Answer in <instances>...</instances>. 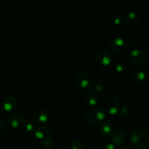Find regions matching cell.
<instances>
[{
  "mask_svg": "<svg viewBox=\"0 0 149 149\" xmlns=\"http://www.w3.org/2000/svg\"><path fill=\"white\" fill-rule=\"evenodd\" d=\"M42 144L46 147L47 148L51 149L54 147L55 146V142H54V140L52 138H47V139L45 140V141H42Z\"/></svg>",
  "mask_w": 149,
  "mask_h": 149,
  "instance_id": "44dd1931",
  "label": "cell"
},
{
  "mask_svg": "<svg viewBox=\"0 0 149 149\" xmlns=\"http://www.w3.org/2000/svg\"><path fill=\"white\" fill-rule=\"evenodd\" d=\"M35 149H47V148H36Z\"/></svg>",
  "mask_w": 149,
  "mask_h": 149,
  "instance_id": "4316f807",
  "label": "cell"
},
{
  "mask_svg": "<svg viewBox=\"0 0 149 149\" xmlns=\"http://www.w3.org/2000/svg\"><path fill=\"white\" fill-rule=\"evenodd\" d=\"M112 61V56L107 50H101L97 53V61L102 66H108L111 64Z\"/></svg>",
  "mask_w": 149,
  "mask_h": 149,
  "instance_id": "7c38bea8",
  "label": "cell"
},
{
  "mask_svg": "<svg viewBox=\"0 0 149 149\" xmlns=\"http://www.w3.org/2000/svg\"><path fill=\"white\" fill-rule=\"evenodd\" d=\"M113 21L114 23V24L117 25V26H120L124 22V17H122V15H116L113 17Z\"/></svg>",
  "mask_w": 149,
  "mask_h": 149,
  "instance_id": "603a6c76",
  "label": "cell"
},
{
  "mask_svg": "<svg viewBox=\"0 0 149 149\" xmlns=\"http://www.w3.org/2000/svg\"><path fill=\"white\" fill-rule=\"evenodd\" d=\"M94 89L95 91L97 92V93H103L106 90V85L103 81H97L94 85Z\"/></svg>",
  "mask_w": 149,
  "mask_h": 149,
  "instance_id": "ac0fdd59",
  "label": "cell"
},
{
  "mask_svg": "<svg viewBox=\"0 0 149 149\" xmlns=\"http://www.w3.org/2000/svg\"><path fill=\"white\" fill-rule=\"evenodd\" d=\"M7 132V127L3 122H0V135H4Z\"/></svg>",
  "mask_w": 149,
  "mask_h": 149,
  "instance_id": "cb8c5ba5",
  "label": "cell"
},
{
  "mask_svg": "<svg viewBox=\"0 0 149 149\" xmlns=\"http://www.w3.org/2000/svg\"><path fill=\"white\" fill-rule=\"evenodd\" d=\"M51 149H58V148H51Z\"/></svg>",
  "mask_w": 149,
  "mask_h": 149,
  "instance_id": "83f0119b",
  "label": "cell"
},
{
  "mask_svg": "<svg viewBox=\"0 0 149 149\" xmlns=\"http://www.w3.org/2000/svg\"><path fill=\"white\" fill-rule=\"evenodd\" d=\"M105 113L115 116L120 110V103L116 95L109 94L104 97L103 101V109Z\"/></svg>",
  "mask_w": 149,
  "mask_h": 149,
  "instance_id": "3957f363",
  "label": "cell"
},
{
  "mask_svg": "<svg viewBox=\"0 0 149 149\" xmlns=\"http://www.w3.org/2000/svg\"><path fill=\"white\" fill-rule=\"evenodd\" d=\"M130 60L135 65H141L146 63V55L141 49H133L130 53Z\"/></svg>",
  "mask_w": 149,
  "mask_h": 149,
  "instance_id": "ba28073f",
  "label": "cell"
},
{
  "mask_svg": "<svg viewBox=\"0 0 149 149\" xmlns=\"http://www.w3.org/2000/svg\"><path fill=\"white\" fill-rule=\"evenodd\" d=\"M94 79L90 72L87 71H81L77 74L76 84L83 90H90L93 86Z\"/></svg>",
  "mask_w": 149,
  "mask_h": 149,
  "instance_id": "277c9868",
  "label": "cell"
},
{
  "mask_svg": "<svg viewBox=\"0 0 149 149\" xmlns=\"http://www.w3.org/2000/svg\"><path fill=\"white\" fill-rule=\"evenodd\" d=\"M127 47L126 42L122 38L113 39L110 43V49L116 54H121L125 52Z\"/></svg>",
  "mask_w": 149,
  "mask_h": 149,
  "instance_id": "8992f818",
  "label": "cell"
},
{
  "mask_svg": "<svg viewBox=\"0 0 149 149\" xmlns=\"http://www.w3.org/2000/svg\"><path fill=\"white\" fill-rule=\"evenodd\" d=\"M116 126H117V122L116 120L109 119V120L105 121L100 124L99 132L104 138H109V137L112 136Z\"/></svg>",
  "mask_w": 149,
  "mask_h": 149,
  "instance_id": "5b68a950",
  "label": "cell"
},
{
  "mask_svg": "<svg viewBox=\"0 0 149 149\" xmlns=\"http://www.w3.org/2000/svg\"><path fill=\"white\" fill-rule=\"evenodd\" d=\"M22 130L25 133H31L34 130L33 125L31 122H27V123L24 124L23 125V127H22Z\"/></svg>",
  "mask_w": 149,
  "mask_h": 149,
  "instance_id": "d6986e66",
  "label": "cell"
},
{
  "mask_svg": "<svg viewBox=\"0 0 149 149\" xmlns=\"http://www.w3.org/2000/svg\"><path fill=\"white\" fill-rule=\"evenodd\" d=\"M119 149H132V148H131V147H130V146H123Z\"/></svg>",
  "mask_w": 149,
  "mask_h": 149,
  "instance_id": "484cf974",
  "label": "cell"
},
{
  "mask_svg": "<svg viewBox=\"0 0 149 149\" xmlns=\"http://www.w3.org/2000/svg\"><path fill=\"white\" fill-rule=\"evenodd\" d=\"M71 149H84V146L81 142L79 141H74L71 143Z\"/></svg>",
  "mask_w": 149,
  "mask_h": 149,
  "instance_id": "7402d4cb",
  "label": "cell"
},
{
  "mask_svg": "<svg viewBox=\"0 0 149 149\" xmlns=\"http://www.w3.org/2000/svg\"><path fill=\"white\" fill-rule=\"evenodd\" d=\"M140 20H141V17H140L139 14L138 13L131 12L126 17L125 24L129 28H135L139 24Z\"/></svg>",
  "mask_w": 149,
  "mask_h": 149,
  "instance_id": "4fadbf2b",
  "label": "cell"
},
{
  "mask_svg": "<svg viewBox=\"0 0 149 149\" xmlns=\"http://www.w3.org/2000/svg\"><path fill=\"white\" fill-rule=\"evenodd\" d=\"M103 149H116L115 145L112 143H107L103 146Z\"/></svg>",
  "mask_w": 149,
  "mask_h": 149,
  "instance_id": "d4e9b609",
  "label": "cell"
},
{
  "mask_svg": "<svg viewBox=\"0 0 149 149\" xmlns=\"http://www.w3.org/2000/svg\"><path fill=\"white\" fill-rule=\"evenodd\" d=\"M127 138V133L123 130H119L116 132H113L112 135V143L115 146H121L125 142Z\"/></svg>",
  "mask_w": 149,
  "mask_h": 149,
  "instance_id": "5bb4252c",
  "label": "cell"
},
{
  "mask_svg": "<svg viewBox=\"0 0 149 149\" xmlns=\"http://www.w3.org/2000/svg\"><path fill=\"white\" fill-rule=\"evenodd\" d=\"M3 109L6 111H13L17 109L18 106L17 99L14 96H7L3 100Z\"/></svg>",
  "mask_w": 149,
  "mask_h": 149,
  "instance_id": "8fae6325",
  "label": "cell"
},
{
  "mask_svg": "<svg viewBox=\"0 0 149 149\" xmlns=\"http://www.w3.org/2000/svg\"><path fill=\"white\" fill-rule=\"evenodd\" d=\"M106 113L103 110L97 106H91L84 112V120L91 126L100 125L104 121Z\"/></svg>",
  "mask_w": 149,
  "mask_h": 149,
  "instance_id": "6da1fadb",
  "label": "cell"
},
{
  "mask_svg": "<svg viewBox=\"0 0 149 149\" xmlns=\"http://www.w3.org/2000/svg\"><path fill=\"white\" fill-rule=\"evenodd\" d=\"M32 119L36 123L44 124L48 122L49 119V113L44 109H37L33 112L32 115Z\"/></svg>",
  "mask_w": 149,
  "mask_h": 149,
  "instance_id": "30bf717a",
  "label": "cell"
},
{
  "mask_svg": "<svg viewBox=\"0 0 149 149\" xmlns=\"http://www.w3.org/2000/svg\"><path fill=\"white\" fill-rule=\"evenodd\" d=\"M115 69L118 73H123L127 69V64L124 61H119L115 65Z\"/></svg>",
  "mask_w": 149,
  "mask_h": 149,
  "instance_id": "e0dca14e",
  "label": "cell"
},
{
  "mask_svg": "<svg viewBox=\"0 0 149 149\" xmlns=\"http://www.w3.org/2000/svg\"><path fill=\"white\" fill-rule=\"evenodd\" d=\"M84 100L89 106H95L98 103V95L95 92H87L84 96Z\"/></svg>",
  "mask_w": 149,
  "mask_h": 149,
  "instance_id": "2e32d148",
  "label": "cell"
},
{
  "mask_svg": "<svg viewBox=\"0 0 149 149\" xmlns=\"http://www.w3.org/2000/svg\"><path fill=\"white\" fill-rule=\"evenodd\" d=\"M119 112H120V115L122 116H123V117H128V116H130L132 114V111L128 106H124L121 110H119Z\"/></svg>",
  "mask_w": 149,
  "mask_h": 149,
  "instance_id": "ffe728a7",
  "label": "cell"
},
{
  "mask_svg": "<svg viewBox=\"0 0 149 149\" xmlns=\"http://www.w3.org/2000/svg\"><path fill=\"white\" fill-rule=\"evenodd\" d=\"M130 144L134 149H144L149 144V137L145 131L138 130L131 134Z\"/></svg>",
  "mask_w": 149,
  "mask_h": 149,
  "instance_id": "7a4b0ae2",
  "label": "cell"
},
{
  "mask_svg": "<svg viewBox=\"0 0 149 149\" xmlns=\"http://www.w3.org/2000/svg\"><path fill=\"white\" fill-rule=\"evenodd\" d=\"M7 121L12 128H18L24 122V115L21 112H14L9 116Z\"/></svg>",
  "mask_w": 149,
  "mask_h": 149,
  "instance_id": "52a82bcc",
  "label": "cell"
},
{
  "mask_svg": "<svg viewBox=\"0 0 149 149\" xmlns=\"http://www.w3.org/2000/svg\"><path fill=\"white\" fill-rule=\"evenodd\" d=\"M145 72L141 70H137L131 76V81L135 85L140 84L145 79Z\"/></svg>",
  "mask_w": 149,
  "mask_h": 149,
  "instance_id": "9a60e30c",
  "label": "cell"
},
{
  "mask_svg": "<svg viewBox=\"0 0 149 149\" xmlns=\"http://www.w3.org/2000/svg\"><path fill=\"white\" fill-rule=\"evenodd\" d=\"M33 132H34L35 137L38 140L42 141L50 138L51 135V130L47 126H45V125L37 127L33 130Z\"/></svg>",
  "mask_w": 149,
  "mask_h": 149,
  "instance_id": "9c48e42d",
  "label": "cell"
}]
</instances>
